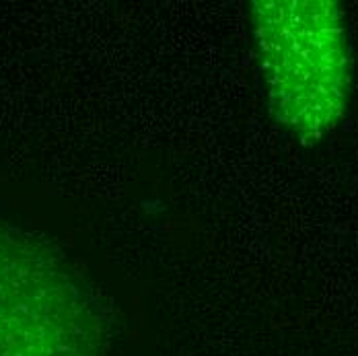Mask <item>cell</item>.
I'll return each mask as SVG.
<instances>
[{
  "label": "cell",
  "instance_id": "1",
  "mask_svg": "<svg viewBox=\"0 0 358 356\" xmlns=\"http://www.w3.org/2000/svg\"><path fill=\"white\" fill-rule=\"evenodd\" d=\"M251 31L270 113L303 144L323 141L352 93V43L336 0H257Z\"/></svg>",
  "mask_w": 358,
  "mask_h": 356
},
{
  "label": "cell",
  "instance_id": "2",
  "mask_svg": "<svg viewBox=\"0 0 358 356\" xmlns=\"http://www.w3.org/2000/svg\"><path fill=\"white\" fill-rule=\"evenodd\" d=\"M0 356H103L89 286L54 245L2 220Z\"/></svg>",
  "mask_w": 358,
  "mask_h": 356
}]
</instances>
